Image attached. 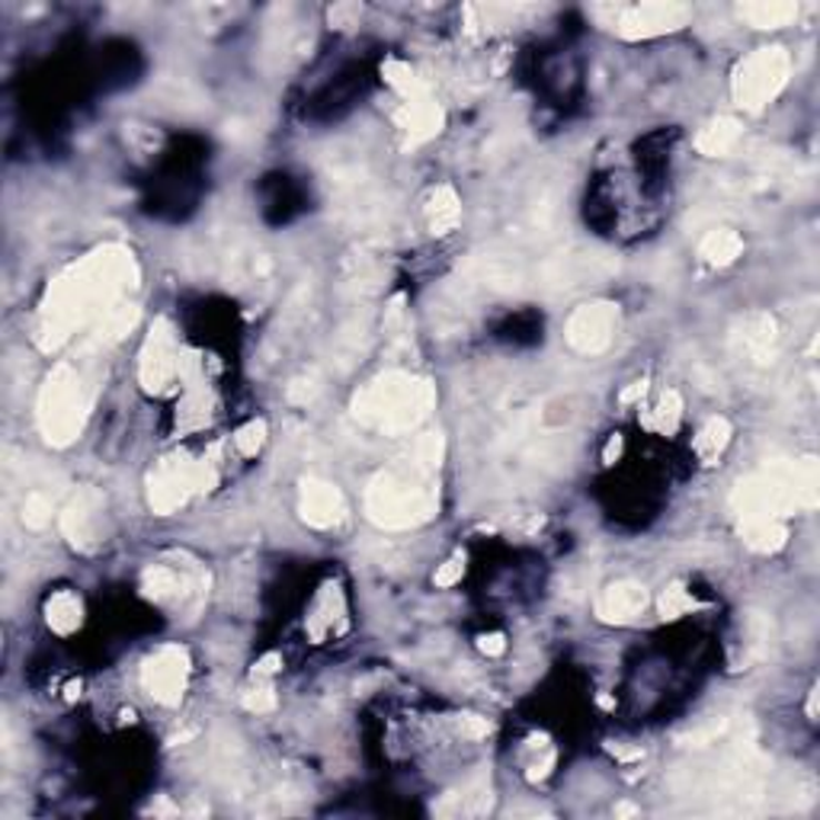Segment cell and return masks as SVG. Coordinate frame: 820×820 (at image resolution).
<instances>
[{"instance_id": "cell-1", "label": "cell", "mask_w": 820, "mask_h": 820, "mask_svg": "<svg viewBox=\"0 0 820 820\" xmlns=\"http://www.w3.org/2000/svg\"><path fill=\"white\" fill-rule=\"evenodd\" d=\"M132 276V260L122 247H107L100 254L74 266L64 280L49 288L45 298V343L58 346L74 327L87 324L100 312H113L110 305Z\"/></svg>"}, {"instance_id": "cell-2", "label": "cell", "mask_w": 820, "mask_h": 820, "mask_svg": "<svg viewBox=\"0 0 820 820\" xmlns=\"http://www.w3.org/2000/svg\"><path fill=\"white\" fill-rule=\"evenodd\" d=\"M433 407V388L411 375H385L356 397V417L366 424L401 433L424 421Z\"/></svg>"}, {"instance_id": "cell-3", "label": "cell", "mask_w": 820, "mask_h": 820, "mask_svg": "<svg viewBox=\"0 0 820 820\" xmlns=\"http://www.w3.org/2000/svg\"><path fill=\"white\" fill-rule=\"evenodd\" d=\"M368 513L375 523L404 529L414 526L426 516L436 513V494L424 482L397 478V475H382L378 482L368 487Z\"/></svg>"}, {"instance_id": "cell-4", "label": "cell", "mask_w": 820, "mask_h": 820, "mask_svg": "<svg viewBox=\"0 0 820 820\" xmlns=\"http://www.w3.org/2000/svg\"><path fill=\"white\" fill-rule=\"evenodd\" d=\"M84 421V395H81V378L68 366H58L42 395H39V424L42 433L52 443H68L78 436Z\"/></svg>"}, {"instance_id": "cell-5", "label": "cell", "mask_w": 820, "mask_h": 820, "mask_svg": "<svg viewBox=\"0 0 820 820\" xmlns=\"http://www.w3.org/2000/svg\"><path fill=\"white\" fill-rule=\"evenodd\" d=\"M792 58L786 49H760L737 68L735 97L743 110H763L769 100L786 87Z\"/></svg>"}, {"instance_id": "cell-6", "label": "cell", "mask_w": 820, "mask_h": 820, "mask_svg": "<svg viewBox=\"0 0 820 820\" xmlns=\"http://www.w3.org/2000/svg\"><path fill=\"white\" fill-rule=\"evenodd\" d=\"M616 334V308L613 305H584L567 321V340L580 353H599L613 343Z\"/></svg>"}, {"instance_id": "cell-7", "label": "cell", "mask_w": 820, "mask_h": 820, "mask_svg": "<svg viewBox=\"0 0 820 820\" xmlns=\"http://www.w3.org/2000/svg\"><path fill=\"white\" fill-rule=\"evenodd\" d=\"M686 20H689V10L682 3H641L619 17V32L628 39H648V36L679 29Z\"/></svg>"}, {"instance_id": "cell-8", "label": "cell", "mask_w": 820, "mask_h": 820, "mask_svg": "<svg viewBox=\"0 0 820 820\" xmlns=\"http://www.w3.org/2000/svg\"><path fill=\"white\" fill-rule=\"evenodd\" d=\"M183 679H186V654L180 648H164L154 654L144 667V686L158 702H176L183 692Z\"/></svg>"}, {"instance_id": "cell-9", "label": "cell", "mask_w": 820, "mask_h": 820, "mask_svg": "<svg viewBox=\"0 0 820 820\" xmlns=\"http://www.w3.org/2000/svg\"><path fill=\"white\" fill-rule=\"evenodd\" d=\"M202 482H205V475H202L199 468L168 465V468H161V475L151 482V507L158 509V513H170V509L180 507V504L190 497V490L199 487Z\"/></svg>"}, {"instance_id": "cell-10", "label": "cell", "mask_w": 820, "mask_h": 820, "mask_svg": "<svg viewBox=\"0 0 820 820\" xmlns=\"http://www.w3.org/2000/svg\"><path fill=\"white\" fill-rule=\"evenodd\" d=\"M176 372H180L176 346H173V337L168 334V327L161 324V327H158V334L148 340V350H144V360H142L144 385H151V388H164Z\"/></svg>"}, {"instance_id": "cell-11", "label": "cell", "mask_w": 820, "mask_h": 820, "mask_svg": "<svg viewBox=\"0 0 820 820\" xmlns=\"http://www.w3.org/2000/svg\"><path fill=\"white\" fill-rule=\"evenodd\" d=\"M645 606H648L645 587H638V584H616V587L603 590L599 603H596V613L606 622H628V619L641 616Z\"/></svg>"}, {"instance_id": "cell-12", "label": "cell", "mask_w": 820, "mask_h": 820, "mask_svg": "<svg viewBox=\"0 0 820 820\" xmlns=\"http://www.w3.org/2000/svg\"><path fill=\"white\" fill-rule=\"evenodd\" d=\"M302 513L312 526H334L340 516H343V497H340L337 487L324 482H308L302 490Z\"/></svg>"}, {"instance_id": "cell-13", "label": "cell", "mask_w": 820, "mask_h": 820, "mask_svg": "<svg viewBox=\"0 0 820 820\" xmlns=\"http://www.w3.org/2000/svg\"><path fill=\"white\" fill-rule=\"evenodd\" d=\"M97 509H100V497L93 490H84L71 500V507L64 509L61 516V526H64V536L74 538V541H87L93 533V523H97Z\"/></svg>"}, {"instance_id": "cell-14", "label": "cell", "mask_w": 820, "mask_h": 820, "mask_svg": "<svg viewBox=\"0 0 820 820\" xmlns=\"http://www.w3.org/2000/svg\"><path fill=\"white\" fill-rule=\"evenodd\" d=\"M740 17L757 29H779L792 23L798 17V7L786 3V0H769V3H747L740 7Z\"/></svg>"}, {"instance_id": "cell-15", "label": "cell", "mask_w": 820, "mask_h": 820, "mask_svg": "<svg viewBox=\"0 0 820 820\" xmlns=\"http://www.w3.org/2000/svg\"><path fill=\"white\" fill-rule=\"evenodd\" d=\"M740 251H743L740 234H737V231H728V227L708 231L706 237H702V244H699V254L706 256L708 263H718V266H725V263L737 260Z\"/></svg>"}, {"instance_id": "cell-16", "label": "cell", "mask_w": 820, "mask_h": 820, "mask_svg": "<svg viewBox=\"0 0 820 820\" xmlns=\"http://www.w3.org/2000/svg\"><path fill=\"white\" fill-rule=\"evenodd\" d=\"M740 142V122L735 119H715L708 129H702L699 135V151L708 158H718V154H728L735 144Z\"/></svg>"}, {"instance_id": "cell-17", "label": "cell", "mask_w": 820, "mask_h": 820, "mask_svg": "<svg viewBox=\"0 0 820 820\" xmlns=\"http://www.w3.org/2000/svg\"><path fill=\"white\" fill-rule=\"evenodd\" d=\"M78 622H81V603H78V596L74 594L52 596V603H49V625L55 628L58 635L74 631Z\"/></svg>"}, {"instance_id": "cell-18", "label": "cell", "mask_w": 820, "mask_h": 820, "mask_svg": "<svg viewBox=\"0 0 820 820\" xmlns=\"http://www.w3.org/2000/svg\"><path fill=\"white\" fill-rule=\"evenodd\" d=\"M458 215H462V209H458V199H455L453 190H439V193L433 196V209H429V219H433L436 234L453 231L455 222H458Z\"/></svg>"}, {"instance_id": "cell-19", "label": "cell", "mask_w": 820, "mask_h": 820, "mask_svg": "<svg viewBox=\"0 0 820 820\" xmlns=\"http://www.w3.org/2000/svg\"><path fill=\"white\" fill-rule=\"evenodd\" d=\"M728 443V424L725 421H708V426L699 433V439H696V449L702 458H715V455L721 453V446Z\"/></svg>"}, {"instance_id": "cell-20", "label": "cell", "mask_w": 820, "mask_h": 820, "mask_svg": "<svg viewBox=\"0 0 820 820\" xmlns=\"http://www.w3.org/2000/svg\"><path fill=\"white\" fill-rule=\"evenodd\" d=\"M49 516H52V504H49L42 494H32V497L27 500V509H23L27 526L39 529V526H45V523H49Z\"/></svg>"}, {"instance_id": "cell-21", "label": "cell", "mask_w": 820, "mask_h": 820, "mask_svg": "<svg viewBox=\"0 0 820 820\" xmlns=\"http://www.w3.org/2000/svg\"><path fill=\"white\" fill-rule=\"evenodd\" d=\"M660 609H664V616H679V613L696 609V599L686 594L682 587H674V590H667V594H664V599H660Z\"/></svg>"}, {"instance_id": "cell-22", "label": "cell", "mask_w": 820, "mask_h": 820, "mask_svg": "<svg viewBox=\"0 0 820 820\" xmlns=\"http://www.w3.org/2000/svg\"><path fill=\"white\" fill-rule=\"evenodd\" d=\"M260 433H263V426H256V424H251V426H247V429H241V433L234 436V443H237V449H241V453H244V455H254L256 453V446H260V439H263Z\"/></svg>"}, {"instance_id": "cell-23", "label": "cell", "mask_w": 820, "mask_h": 820, "mask_svg": "<svg viewBox=\"0 0 820 820\" xmlns=\"http://www.w3.org/2000/svg\"><path fill=\"white\" fill-rule=\"evenodd\" d=\"M244 706L251 708V711H270V708L276 706V696H273L270 689H256V692H251V696L244 699Z\"/></svg>"}]
</instances>
